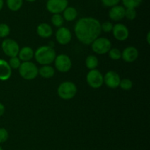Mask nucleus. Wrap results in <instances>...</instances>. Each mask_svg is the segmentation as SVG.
<instances>
[{
	"instance_id": "obj_22",
	"label": "nucleus",
	"mask_w": 150,
	"mask_h": 150,
	"mask_svg": "<svg viewBox=\"0 0 150 150\" xmlns=\"http://www.w3.org/2000/svg\"><path fill=\"white\" fill-rule=\"evenodd\" d=\"M125 8L136 9L141 5L143 0H121Z\"/></svg>"
},
{
	"instance_id": "obj_30",
	"label": "nucleus",
	"mask_w": 150,
	"mask_h": 150,
	"mask_svg": "<svg viewBox=\"0 0 150 150\" xmlns=\"http://www.w3.org/2000/svg\"><path fill=\"white\" fill-rule=\"evenodd\" d=\"M9 138L8 131L4 127H0V144L7 142Z\"/></svg>"
},
{
	"instance_id": "obj_11",
	"label": "nucleus",
	"mask_w": 150,
	"mask_h": 150,
	"mask_svg": "<svg viewBox=\"0 0 150 150\" xmlns=\"http://www.w3.org/2000/svg\"><path fill=\"white\" fill-rule=\"evenodd\" d=\"M56 40L60 45H67L72 40L71 32L64 26L59 28L56 32Z\"/></svg>"
},
{
	"instance_id": "obj_25",
	"label": "nucleus",
	"mask_w": 150,
	"mask_h": 150,
	"mask_svg": "<svg viewBox=\"0 0 150 150\" xmlns=\"http://www.w3.org/2000/svg\"><path fill=\"white\" fill-rule=\"evenodd\" d=\"M108 56L113 60H119L122 57V52L119 48H113L108 51Z\"/></svg>"
},
{
	"instance_id": "obj_29",
	"label": "nucleus",
	"mask_w": 150,
	"mask_h": 150,
	"mask_svg": "<svg viewBox=\"0 0 150 150\" xmlns=\"http://www.w3.org/2000/svg\"><path fill=\"white\" fill-rule=\"evenodd\" d=\"M101 27V31L104 32H106V33H108V32H112L113 27H114V25L110 21H105L104 23H101L100 24Z\"/></svg>"
},
{
	"instance_id": "obj_10",
	"label": "nucleus",
	"mask_w": 150,
	"mask_h": 150,
	"mask_svg": "<svg viewBox=\"0 0 150 150\" xmlns=\"http://www.w3.org/2000/svg\"><path fill=\"white\" fill-rule=\"evenodd\" d=\"M120 76L117 72L110 70L103 76V83L110 89H117L120 83Z\"/></svg>"
},
{
	"instance_id": "obj_28",
	"label": "nucleus",
	"mask_w": 150,
	"mask_h": 150,
	"mask_svg": "<svg viewBox=\"0 0 150 150\" xmlns=\"http://www.w3.org/2000/svg\"><path fill=\"white\" fill-rule=\"evenodd\" d=\"M137 16V12L136 9L133 8H125V18L130 21L134 20Z\"/></svg>"
},
{
	"instance_id": "obj_20",
	"label": "nucleus",
	"mask_w": 150,
	"mask_h": 150,
	"mask_svg": "<svg viewBox=\"0 0 150 150\" xmlns=\"http://www.w3.org/2000/svg\"><path fill=\"white\" fill-rule=\"evenodd\" d=\"M23 0H6L7 8L13 12L18 11L22 7Z\"/></svg>"
},
{
	"instance_id": "obj_27",
	"label": "nucleus",
	"mask_w": 150,
	"mask_h": 150,
	"mask_svg": "<svg viewBox=\"0 0 150 150\" xmlns=\"http://www.w3.org/2000/svg\"><path fill=\"white\" fill-rule=\"evenodd\" d=\"M8 64L10 65V68L16 70V69L19 68V67L21 66V61L20 59L18 57H10V60L8 62Z\"/></svg>"
},
{
	"instance_id": "obj_15",
	"label": "nucleus",
	"mask_w": 150,
	"mask_h": 150,
	"mask_svg": "<svg viewBox=\"0 0 150 150\" xmlns=\"http://www.w3.org/2000/svg\"><path fill=\"white\" fill-rule=\"evenodd\" d=\"M12 69L8 62L0 59V81H7L11 77Z\"/></svg>"
},
{
	"instance_id": "obj_12",
	"label": "nucleus",
	"mask_w": 150,
	"mask_h": 150,
	"mask_svg": "<svg viewBox=\"0 0 150 150\" xmlns=\"http://www.w3.org/2000/svg\"><path fill=\"white\" fill-rule=\"evenodd\" d=\"M113 35L116 40L119 41H125L128 38L129 30L123 23H116L112 29Z\"/></svg>"
},
{
	"instance_id": "obj_1",
	"label": "nucleus",
	"mask_w": 150,
	"mask_h": 150,
	"mask_svg": "<svg viewBox=\"0 0 150 150\" xmlns=\"http://www.w3.org/2000/svg\"><path fill=\"white\" fill-rule=\"evenodd\" d=\"M100 22L95 18H81L75 24V35L81 43L91 45L100 35Z\"/></svg>"
},
{
	"instance_id": "obj_9",
	"label": "nucleus",
	"mask_w": 150,
	"mask_h": 150,
	"mask_svg": "<svg viewBox=\"0 0 150 150\" xmlns=\"http://www.w3.org/2000/svg\"><path fill=\"white\" fill-rule=\"evenodd\" d=\"M55 67L59 72L67 73L72 67V61L66 54H59L54 59Z\"/></svg>"
},
{
	"instance_id": "obj_34",
	"label": "nucleus",
	"mask_w": 150,
	"mask_h": 150,
	"mask_svg": "<svg viewBox=\"0 0 150 150\" xmlns=\"http://www.w3.org/2000/svg\"><path fill=\"white\" fill-rule=\"evenodd\" d=\"M149 36H150V32H149L147 33V42H148V44H149L150 43V41H149Z\"/></svg>"
},
{
	"instance_id": "obj_6",
	"label": "nucleus",
	"mask_w": 150,
	"mask_h": 150,
	"mask_svg": "<svg viewBox=\"0 0 150 150\" xmlns=\"http://www.w3.org/2000/svg\"><path fill=\"white\" fill-rule=\"evenodd\" d=\"M86 82L90 87L99 89L103 84V76L97 69L91 70L86 75Z\"/></svg>"
},
{
	"instance_id": "obj_8",
	"label": "nucleus",
	"mask_w": 150,
	"mask_h": 150,
	"mask_svg": "<svg viewBox=\"0 0 150 150\" xmlns=\"http://www.w3.org/2000/svg\"><path fill=\"white\" fill-rule=\"evenodd\" d=\"M67 7H68V0H48L46 9L49 13L54 14H61Z\"/></svg>"
},
{
	"instance_id": "obj_13",
	"label": "nucleus",
	"mask_w": 150,
	"mask_h": 150,
	"mask_svg": "<svg viewBox=\"0 0 150 150\" xmlns=\"http://www.w3.org/2000/svg\"><path fill=\"white\" fill-rule=\"evenodd\" d=\"M139 51L134 46H128L125 48L122 52L121 58L126 62H133L139 57Z\"/></svg>"
},
{
	"instance_id": "obj_16",
	"label": "nucleus",
	"mask_w": 150,
	"mask_h": 150,
	"mask_svg": "<svg viewBox=\"0 0 150 150\" xmlns=\"http://www.w3.org/2000/svg\"><path fill=\"white\" fill-rule=\"evenodd\" d=\"M37 34L42 38H48L52 36L53 29L47 23H41L37 26Z\"/></svg>"
},
{
	"instance_id": "obj_18",
	"label": "nucleus",
	"mask_w": 150,
	"mask_h": 150,
	"mask_svg": "<svg viewBox=\"0 0 150 150\" xmlns=\"http://www.w3.org/2000/svg\"><path fill=\"white\" fill-rule=\"evenodd\" d=\"M62 13L63 18L67 21H73L76 20L78 16L77 10L75 7H70V6L66 7Z\"/></svg>"
},
{
	"instance_id": "obj_21",
	"label": "nucleus",
	"mask_w": 150,
	"mask_h": 150,
	"mask_svg": "<svg viewBox=\"0 0 150 150\" xmlns=\"http://www.w3.org/2000/svg\"><path fill=\"white\" fill-rule=\"evenodd\" d=\"M98 63H99L98 59L94 55L88 56L86 59V61H85L86 67L90 70L96 69L97 67L98 66Z\"/></svg>"
},
{
	"instance_id": "obj_5",
	"label": "nucleus",
	"mask_w": 150,
	"mask_h": 150,
	"mask_svg": "<svg viewBox=\"0 0 150 150\" xmlns=\"http://www.w3.org/2000/svg\"><path fill=\"white\" fill-rule=\"evenodd\" d=\"M91 45L92 51L100 55L107 54L111 48V41L106 38H98Z\"/></svg>"
},
{
	"instance_id": "obj_3",
	"label": "nucleus",
	"mask_w": 150,
	"mask_h": 150,
	"mask_svg": "<svg viewBox=\"0 0 150 150\" xmlns=\"http://www.w3.org/2000/svg\"><path fill=\"white\" fill-rule=\"evenodd\" d=\"M57 93L61 99L69 100L76 96L77 93V86L72 81H64L58 86Z\"/></svg>"
},
{
	"instance_id": "obj_4",
	"label": "nucleus",
	"mask_w": 150,
	"mask_h": 150,
	"mask_svg": "<svg viewBox=\"0 0 150 150\" xmlns=\"http://www.w3.org/2000/svg\"><path fill=\"white\" fill-rule=\"evenodd\" d=\"M38 67L32 62H21L18 68L20 76L25 80H33L38 76Z\"/></svg>"
},
{
	"instance_id": "obj_14",
	"label": "nucleus",
	"mask_w": 150,
	"mask_h": 150,
	"mask_svg": "<svg viewBox=\"0 0 150 150\" xmlns=\"http://www.w3.org/2000/svg\"><path fill=\"white\" fill-rule=\"evenodd\" d=\"M125 8L122 5H116L111 7L108 12L110 19L114 21H120L125 18Z\"/></svg>"
},
{
	"instance_id": "obj_2",
	"label": "nucleus",
	"mask_w": 150,
	"mask_h": 150,
	"mask_svg": "<svg viewBox=\"0 0 150 150\" xmlns=\"http://www.w3.org/2000/svg\"><path fill=\"white\" fill-rule=\"evenodd\" d=\"M57 57L55 49L50 45H42L35 51V60L41 65H50Z\"/></svg>"
},
{
	"instance_id": "obj_17",
	"label": "nucleus",
	"mask_w": 150,
	"mask_h": 150,
	"mask_svg": "<svg viewBox=\"0 0 150 150\" xmlns=\"http://www.w3.org/2000/svg\"><path fill=\"white\" fill-rule=\"evenodd\" d=\"M34 55H35V51L31 47L24 46L20 49L18 57L20 59L21 61L24 62H30L33 59Z\"/></svg>"
},
{
	"instance_id": "obj_31",
	"label": "nucleus",
	"mask_w": 150,
	"mask_h": 150,
	"mask_svg": "<svg viewBox=\"0 0 150 150\" xmlns=\"http://www.w3.org/2000/svg\"><path fill=\"white\" fill-rule=\"evenodd\" d=\"M120 1L121 0H101V2L105 7H110V8L114 6L118 5Z\"/></svg>"
},
{
	"instance_id": "obj_32",
	"label": "nucleus",
	"mask_w": 150,
	"mask_h": 150,
	"mask_svg": "<svg viewBox=\"0 0 150 150\" xmlns=\"http://www.w3.org/2000/svg\"><path fill=\"white\" fill-rule=\"evenodd\" d=\"M4 111H5V107L1 103H0V117L4 114Z\"/></svg>"
},
{
	"instance_id": "obj_23",
	"label": "nucleus",
	"mask_w": 150,
	"mask_h": 150,
	"mask_svg": "<svg viewBox=\"0 0 150 150\" xmlns=\"http://www.w3.org/2000/svg\"><path fill=\"white\" fill-rule=\"evenodd\" d=\"M51 23L54 26L57 28H60L62 26L64 23V18L61 14H54L51 17Z\"/></svg>"
},
{
	"instance_id": "obj_36",
	"label": "nucleus",
	"mask_w": 150,
	"mask_h": 150,
	"mask_svg": "<svg viewBox=\"0 0 150 150\" xmlns=\"http://www.w3.org/2000/svg\"><path fill=\"white\" fill-rule=\"evenodd\" d=\"M0 150H3V149H2V147H1V146H0Z\"/></svg>"
},
{
	"instance_id": "obj_35",
	"label": "nucleus",
	"mask_w": 150,
	"mask_h": 150,
	"mask_svg": "<svg viewBox=\"0 0 150 150\" xmlns=\"http://www.w3.org/2000/svg\"><path fill=\"white\" fill-rule=\"evenodd\" d=\"M26 1H28V2H35L37 0H26Z\"/></svg>"
},
{
	"instance_id": "obj_33",
	"label": "nucleus",
	"mask_w": 150,
	"mask_h": 150,
	"mask_svg": "<svg viewBox=\"0 0 150 150\" xmlns=\"http://www.w3.org/2000/svg\"><path fill=\"white\" fill-rule=\"evenodd\" d=\"M3 7H4V0H0V11L2 10Z\"/></svg>"
},
{
	"instance_id": "obj_7",
	"label": "nucleus",
	"mask_w": 150,
	"mask_h": 150,
	"mask_svg": "<svg viewBox=\"0 0 150 150\" xmlns=\"http://www.w3.org/2000/svg\"><path fill=\"white\" fill-rule=\"evenodd\" d=\"M1 49L6 56L9 57H18L20 47L16 40L13 39H5L1 42Z\"/></svg>"
},
{
	"instance_id": "obj_26",
	"label": "nucleus",
	"mask_w": 150,
	"mask_h": 150,
	"mask_svg": "<svg viewBox=\"0 0 150 150\" xmlns=\"http://www.w3.org/2000/svg\"><path fill=\"white\" fill-rule=\"evenodd\" d=\"M10 33V28L7 23H0V38H4Z\"/></svg>"
},
{
	"instance_id": "obj_24",
	"label": "nucleus",
	"mask_w": 150,
	"mask_h": 150,
	"mask_svg": "<svg viewBox=\"0 0 150 150\" xmlns=\"http://www.w3.org/2000/svg\"><path fill=\"white\" fill-rule=\"evenodd\" d=\"M133 81L129 79H124L120 81V87L123 90H130L133 88Z\"/></svg>"
},
{
	"instance_id": "obj_19",
	"label": "nucleus",
	"mask_w": 150,
	"mask_h": 150,
	"mask_svg": "<svg viewBox=\"0 0 150 150\" xmlns=\"http://www.w3.org/2000/svg\"><path fill=\"white\" fill-rule=\"evenodd\" d=\"M38 74L44 79H51L55 74V70L51 65H42L38 70Z\"/></svg>"
}]
</instances>
